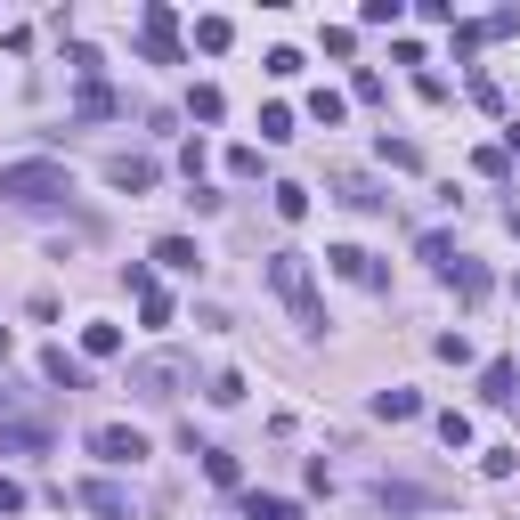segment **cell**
<instances>
[{"instance_id":"7a4b0ae2","label":"cell","mask_w":520,"mask_h":520,"mask_svg":"<svg viewBox=\"0 0 520 520\" xmlns=\"http://www.w3.org/2000/svg\"><path fill=\"white\" fill-rule=\"evenodd\" d=\"M269 285H277V301L293 309L301 334H325V309H317V285H309V260H301V252H269Z\"/></svg>"},{"instance_id":"277c9868","label":"cell","mask_w":520,"mask_h":520,"mask_svg":"<svg viewBox=\"0 0 520 520\" xmlns=\"http://www.w3.org/2000/svg\"><path fill=\"white\" fill-rule=\"evenodd\" d=\"M90 447H98V464H147V439L130 431V423H98Z\"/></svg>"},{"instance_id":"ffe728a7","label":"cell","mask_w":520,"mask_h":520,"mask_svg":"<svg viewBox=\"0 0 520 520\" xmlns=\"http://www.w3.org/2000/svg\"><path fill=\"white\" fill-rule=\"evenodd\" d=\"M82 350H90V358H114V350H122V325H90Z\"/></svg>"},{"instance_id":"3957f363","label":"cell","mask_w":520,"mask_h":520,"mask_svg":"<svg viewBox=\"0 0 520 520\" xmlns=\"http://www.w3.org/2000/svg\"><path fill=\"white\" fill-rule=\"evenodd\" d=\"M130 390H139L147 407H171L187 390V358H139V366H130Z\"/></svg>"},{"instance_id":"5bb4252c","label":"cell","mask_w":520,"mask_h":520,"mask_svg":"<svg viewBox=\"0 0 520 520\" xmlns=\"http://www.w3.org/2000/svg\"><path fill=\"white\" fill-rule=\"evenodd\" d=\"M155 260H163V269H187V277L204 269V252H195L187 236H163V244H155Z\"/></svg>"},{"instance_id":"6da1fadb","label":"cell","mask_w":520,"mask_h":520,"mask_svg":"<svg viewBox=\"0 0 520 520\" xmlns=\"http://www.w3.org/2000/svg\"><path fill=\"white\" fill-rule=\"evenodd\" d=\"M0 195H9V204H65V195H74V171L49 163V155H33V163H0Z\"/></svg>"},{"instance_id":"5b68a950","label":"cell","mask_w":520,"mask_h":520,"mask_svg":"<svg viewBox=\"0 0 520 520\" xmlns=\"http://www.w3.org/2000/svg\"><path fill=\"white\" fill-rule=\"evenodd\" d=\"M325 260H334V277H350V285H390V269H382L374 252H358V244H334Z\"/></svg>"},{"instance_id":"f1b7e54d","label":"cell","mask_w":520,"mask_h":520,"mask_svg":"<svg viewBox=\"0 0 520 520\" xmlns=\"http://www.w3.org/2000/svg\"><path fill=\"white\" fill-rule=\"evenodd\" d=\"M244 399V374H212V407H236Z\"/></svg>"},{"instance_id":"4316f807","label":"cell","mask_w":520,"mask_h":520,"mask_svg":"<svg viewBox=\"0 0 520 520\" xmlns=\"http://www.w3.org/2000/svg\"><path fill=\"white\" fill-rule=\"evenodd\" d=\"M309 114H317L325 130H334V122H342V90H317V98H309Z\"/></svg>"},{"instance_id":"ba28073f","label":"cell","mask_w":520,"mask_h":520,"mask_svg":"<svg viewBox=\"0 0 520 520\" xmlns=\"http://www.w3.org/2000/svg\"><path fill=\"white\" fill-rule=\"evenodd\" d=\"M82 504H90L98 520H130V496H122L114 480H90V488H82Z\"/></svg>"},{"instance_id":"484cf974","label":"cell","mask_w":520,"mask_h":520,"mask_svg":"<svg viewBox=\"0 0 520 520\" xmlns=\"http://www.w3.org/2000/svg\"><path fill=\"white\" fill-rule=\"evenodd\" d=\"M139 317H147V325H171V293H163V285H155V293H139Z\"/></svg>"},{"instance_id":"4fadbf2b","label":"cell","mask_w":520,"mask_h":520,"mask_svg":"<svg viewBox=\"0 0 520 520\" xmlns=\"http://www.w3.org/2000/svg\"><path fill=\"white\" fill-rule=\"evenodd\" d=\"M374 415H382V423H415V415H423V399H415V390H382Z\"/></svg>"},{"instance_id":"9c48e42d","label":"cell","mask_w":520,"mask_h":520,"mask_svg":"<svg viewBox=\"0 0 520 520\" xmlns=\"http://www.w3.org/2000/svg\"><path fill=\"white\" fill-rule=\"evenodd\" d=\"M41 447H49L41 423H0V455H41Z\"/></svg>"},{"instance_id":"ac0fdd59","label":"cell","mask_w":520,"mask_h":520,"mask_svg":"<svg viewBox=\"0 0 520 520\" xmlns=\"http://www.w3.org/2000/svg\"><path fill=\"white\" fill-rule=\"evenodd\" d=\"M260 139H269V147L293 139V106H260Z\"/></svg>"},{"instance_id":"52a82bcc","label":"cell","mask_w":520,"mask_h":520,"mask_svg":"<svg viewBox=\"0 0 520 520\" xmlns=\"http://www.w3.org/2000/svg\"><path fill=\"white\" fill-rule=\"evenodd\" d=\"M147 65H179V41H171V9H163V0H155V9H147Z\"/></svg>"},{"instance_id":"30bf717a","label":"cell","mask_w":520,"mask_h":520,"mask_svg":"<svg viewBox=\"0 0 520 520\" xmlns=\"http://www.w3.org/2000/svg\"><path fill=\"white\" fill-rule=\"evenodd\" d=\"M512 382H520V374H512V366L496 358V366L480 374V399H488V407H512V399H520V390H512Z\"/></svg>"},{"instance_id":"8992f818","label":"cell","mask_w":520,"mask_h":520,"mask_svg":"<svg viewBox=\"0 0 520 520\" xmlns=\"http://www.w3.org/2000/svg\"><path fill=\"white\" fill-rule=\"evenodd\" d=\"M106 179H114L122 195H147L163 171H155V155H114V163H106Z\"/></svg>"},{"instance_id":"44dd1931","label":"cell","mask_w":520,"mask_h":520,"mask_svg":"<svg viewBox=\"0 0 520 520\" xmlns=\"http://www.w3.org/2000/svg\"><path fill=\"white\" fill-rule=\"evenodd\" d=\"M228 41H236L228 17H204V25H195V49H228Z\"/></svg>"},{"instance_id":"83f0119b","label":"cell","mask_w":520,"mask_h":520,"mask_svg":"<svg viewBox=\"0 0 520 520\" xmlns=\"http://www.w3.org/2000/svg\"><path fill=\"white\" fill-rule=\"evenodd\" d=\"M423 260H431V269H455V260H464V252H455L447 236H423Z\"/></svg>"},{"instance_id":"7402d4cb","label":"cell","mask_w":520,"mask_h":520,"mask_svg":"<svg viewBox=\"0 0 520 520\" xmlns=\"http://www.w3.org/2000/svg\"><path fill=\"white\" fill-rule=\"evenodd\" d=\"M82 114L106 122V114H114V90H106V82H82Z\"/></svg>"},{"instance_id":"f546056e","label":"cell","mask_w":520,"mask_h":520,"mask_svg":"<svg viewBox=\"0 0 520 520\" xmlns=\"http://www.w3.org/2000/svg\"><path fill=\"white\" fill-rule=\"evenodd\" d=\"M0 358H9V325H0Z\"/></svg>"},{"instance_id":"d6986e66","label":"cell","mask_w":520,"mask_h":520,"mask_svg":"<svg viewBox=\"0 0 520 520\" xmlns=\"http://www.w3.org/2000/svg\"><path fill=\"white\" fill-rule=\"evenodd\" d=\"M447 277H455V285H464V301H480V293H488V269H480V260H455V269H447Z\"/></svg>"},{"instance_id":"cb8c5ba5","label":"cell","mask_w":520,"mask_h":520,"mask_svg":"<svg viewBox=\"0 0 520 520\" xmlns=\"http://www.w3.org/2000/svg\"><path fill=\"white\" fill-rule=\"evenodd\" d=\"M277 212H285V220H309V187L285 179V187H277Z\"/></svg>"},{"instance_id":"2e32d148","label":"cell","mask_w":520,"mask_h":520,"mask_svg":"<svg viewBox=\"0 0 520 520\" xmlns=\"http://www.w3.org/2000/svg\"><path fill=\"white\" fill-rule=\"evenodd\" d=\"M195 455H204V472H212L220 488H236V480H244V464H236V455H228V447H195Z\"/></svg>"},{"instance_id":"d4e9b609","label":"cell","mask_w":520,"mask_h":520,"mask_svg":"<svg viewBox=\"0 0 520 520\" xmlns=\"http://www.w3.org/2000/svg\"><path fill=\"white\" fill-rule=\"evenodd\" d=\"M439 439H447V447H472V415L447 407V415H439Z\"/></svg>"},{"instance_id":"603a6c76","label":"cell","mask_w":520,"mask_h":520,"mask_svg":"<svg viewBox=\"0 0 520 520\" xmlns=\"http://www.w3.org/2000/svg\"><path fill=\"white\" fill-rule=\"evenodd\" d=\"M220 106H228V98H220L212 82H204V90H195V98H187V114H195V122H220Z\"/></svg>"},{"instance_id":"e0dca14e","label":"cell","mask_w":520,"mask_h":520,"mask_svg":"<svg viewBox=\"0 0 520 520\" xmlns=\"http://www.w3.org/2000/svg\"><path fill=\"white\" fill-rule=\"evenodd\" d=\"M244 520H301V504H285V496H244Z\"/></svg>"},{"instance_id":"7c38bea8","label":"cell","mask_w":520,"mask_h":520,"mask_svg":"<svg viewBox=\"0 0 520 520\" xmlns=\"http://www.w3.org/2000/svg\"><path fill=\"white\" fill-rule=\"evenodd\" d=\"M382 504H390V512H423V504H439V496L415 488V480H382Z\"/></svg>"},{"instance_id":"8fae6325","label":"cell","mask_w":520,"mask_h":520,"mask_svg":"<svg viewBox=\"0 0 520 520\" xmlns=\"http://www.w3.org/2000/svg\"><path fill=\"white\" fill-rule=\"evenodd\" d=\"M41 374L57 382V390H82L90 374H82V358H65V350H41Z\"/></svg>"},{"instance_id":"9a60e30c","label":"cell","mask_w":520,"mask_h":520,"mask_svg":"<svg viewBox=\"0 0 520 520\" xmlns=\"http://www.w3.org/2000/svg\"><path fill=\"white\" fill-rule=\"evenodd\" d=\"M342 204H350V212H382V204H390V195H382L374 179H342Z\"/></svg>"}]
</instances>
